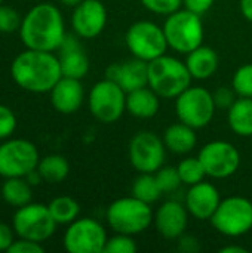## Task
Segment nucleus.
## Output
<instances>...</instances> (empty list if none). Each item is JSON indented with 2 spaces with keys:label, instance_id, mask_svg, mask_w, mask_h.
Segmentation results:
<instances>
[{
  "label": "nucleus",
  "instance_id": "1",
  "mask_svg": "<svg viewBox=\"0 0 252 253\" xmlns=\"http://www.w3.org/2000/svg\"><path fill=\"white\" fill-rule=\"evenodd\" d=\"M62 12L52 3H37L24 16L19 36L27 49L55 52L65 37Z\"/></svg>",
  "mask_w": 252,
  "mask_h": 253
},
{
  "label": "nucleus",
  "instance_id": "2",
  "mask_svg": "<svg viewBox=\"0 0 252 253\" xmlns=\"http://www.w3.org/2000/svg\"><path fill=\"white\" fill-rule=\"evenodd\" d=\"M13 82L31 93H49L62 77L59 58L53 52L25 49L10 64Z\"/></svg>",
  "mask_w": 252,
  "mask_h": 253
},
{
  "label": "nucleus",
  "instance_id": "3",
  "mask_svg": "<svg viewBox=\"0 0 252 253\" xmlns=\"http://www.w3.org/2000/svg\"><path fill=\"white\" fill-rule=\"evenodd\" d=\"M192 74L186 61H180L168 53L149 62V86L163 99H175L189 86Z\"/></svg>",
  "mask_w": 252,
  "mask_h": 253
},
{
  "label": "nucleus",
  "instance_id": "4",
  "mask_svg": "<svg viewBox=\"0 0 252 253\" xmlns=\"http://www.w3.org/2000/svg\"><path fill=\"white\" fill-rule=\"evenodd\" d=\"M154 212L151 205L134 197H120L111 202L105 212L108 227L114 233L137 236L146 231L153 224Z\"/></svg>",
  "mask_w": 252,
  "mask_h": 253
},
{
  "label": "nucleus",
  "instance_id": "5",
  "mask_svg": "<svg viewBox=\"0 0 252 253\" xmlns=\"http://www.w3.org/2000/svg\"><path fill=\"white\" fill-rule=\"evenodd\" d=\"M162 27L169 49L178 53L187 55L203 44L205 28L202 16L186 7L168 15Z\"/></svg>",
  "mask_w": 252,
  "mask_h": 253
},
{
  "label": "nucleus",
  "instance_id": "6",
  "mask_svg": "<svg viewBox=\"0 0 252 253\" xmlns=\"http://www.w3.org/2000/svg\"><path fill=\"white\" fill-rule=\"evenodd\" d=\"M209 221L221 236L230 239L242 237L252 230V202L242 196L221 199Z\"/></svg>",
  "mask_w": 252,
  "mask_h": 253
},
{
  "label": "nucleus",
  "instance_id": "7",
  "mask_svg": "<svg viewBox=\"0 0 252 253\" xmlns=\"http://www.w3.org/2000/svg\"><path fill=\"white\" fill-rule=\"evenodd\" d=\"M125 44L132 56L150 62L169 49L163 27L153 21H137L125 33Z\"/></svg>",
  "mask_w": 252,
  "mask_h": 253
},
{
  "label": "nucleus",
  "instance_id": "8",
  "mask_svg": "<svg viewBox=\"0 0 252 253\" xmlns=\"http://www.w3.org/2000/svg\"><path fill=\"white\" fill-rule=\"evenodd\" d=\"M88 107L98 122L116 123L126 111V92L110 79L100 80L89 90Z\"/></svg>",
  "mask_w": 252,
  "mask_h": 253
},
{
  "label": "nucleus",
  "instance_id": "9",
  "mask_svg": "<svg viewBox=\"0 0 252 253\" xmlns=\"http://www.w3.org/2000/svg\"><path fill=\"white\" fill-rule=\"evenodd\" d=\"M212 92L202 86H189L175 98V114L180 122L193 129L206 127L215 116Z\"/></svg>",
  "mask_w": 252,
  "mask_h": 253
},
{
  "label": "nucleus",
  "instance_id": "10",
  "mask_svg": "<svg viewBox=\"0 0 252 253\" xmlns=\"http://www.w3.org/2000/svg\"><path fill=\"white\" fill-rule=\"evenodd\" d=\"M56 225L48 205L33 202L18 208L12 218V228L18 237L39 243L49 240L53 236Z\"/></svg>",
  "mask_w": 252,
  "mask_h": 253
},
{
  "label": "nucleus",
  "instance_id": "11",
  "mask_svg": "<svg viewBox=\"0 0 252 253\" xmlns=\"http://www.w3.org/2000/svg\"><path fill=\"white\" fill-rule=\"evenodd\" d=\"M40 156L37 147L21 138H7L0 144V176L18 178L25 176L37 169Z\"/></svg>",
  "mask_w": 252,
  "mask_h": 253
},
{
  "label": "nucleus",
  "instance_id": "12",
  "mask_svg": "<svg viewBox=\"0 0 252 253\" xmlns=\"http://www.w3.org/2000/svg\"><path fill=\"white\" fill-rule=\"evenodd\" d=\"M166 151L160 136L151 130H140L129 141L128 159L138 173H154L163 166Z\"/></svg>",
  "mask_w": 252,
  "mask_h": 253
},
{
  "label": "nucleus",
  "instance_id": "13",
  "mask_svg": "<svg viewBox=\"0 0 252 253\" xmlns=\"http://www.w3.org/2000/svg\"><path fill=\"white\" fill-rule=\"evenodd\" d=\"M107 240V231L100 221L77 218L67 225L62 245L70 253H104Z\"/></svg>",
  "mask_w": 252,
  "mask_h": 253
},
{
  "label": "nucleus",
  "instance_id": "14",
  "mask_svg": "<svg viewBox=\"0 0 252 253\" xmlns=\"http://www.w3.org/2000/svg\"><path fill=\"white\" fill-rule=\"evenodd\" d=\"M206 176L214 179H226L233 176L241 166V153L229 141L217 139L205 144L199 154Z\"/></svg>",
  "mask_w": 252,
  "mask_h": 253
},
{
  "label": "nucleus",
  "instance_id": "15",
  "mask_svg": "<svg viewBox=\"0 0 252 253\" xmlns=\"http://www.w3.org/2000/svg\"><path fill=\"white\" fill-rule=\"evenodd\" d=\"M107 19V7L101 0H83L73 7L71 27L80 39H95L104 31Z\"/></svg>",
  "mask_w": 252,
  "mask_h": 253
},
{
  "label": "nucleus",
  "instance_id": "16",
  "mask_svg": "<svg viewBox=\"0 0 252 253\" xmlns=\"http://www.w3.org/2000/svg\"><path fill=\"white\" fill-rule=\"evenodd\" d=\"M189 211L184 203L177 200H168L162 203L154 212L153 224L157 233L166 240L180 239L189 225Z\"/></svg>",
  "mask_w": 252,
  "mask_h": 253
},
{
  "label": "nucleus",
  "instance_id": "17",
  "mask_svg": "<svg viewBox=\"0 0 252 253\" xmlns=\"http://www.w3.org/2000/svg\"><path fill=\"white\" fill-rule=\"evenodd\" d=\"M220 202L221 196L218 188L214 184L205 181L190 185L184 197V205L190 216L198 221H209L215 213Z\"/></svg>",
  "mask_w": 252,
  "mask_h": 253
},
{
  "label": "nucleus",
  "instance_id": "18",
  "mask_svg": "<svg viewBox=\"0 0 252 253\" xmlns=\"http://www.w3.org/2000/svg\"><path fill=\"white\" fill-rule=\"evenodd\" d=\"M79 39L80 37L77 34H65L61 46L58 47V58L61 74L64 77L82 80L88 76L91 62Z\"/></svg>",
  "mask_w": 252,
  "mask_h": 253
},
{
  "label": "nucleus",
  "instance_id": "19",
  "mask_svg": "<svg viewBox=\"0 0 252 253\" xmlns=\"http://www.w3.org/2000/svg\"><path fill=\"white\" fill-rule=\"evenodd\" d=\"M105 79L116 82L126 93L149 86V62L132 56L123 62H114L105 70Z\"/></svg>",
  "mask_w": 252,
  "mask_h": 253
},
{
  "label": "nucleus",
  "instance_id": "20",
  "mask_svg": "<svg viewBox=\"0 0 252 253\" xmlns=\"http://www.w3.org/2000/svg\"><path fill=\"white\" fill-rule=\"evenodd\" d=\"M52 107L61 114H74L80 110L85 101V89L82 80L61 77L49 92Z\"/></svg>",
  "mask_w": 252,
  "mask_h": 253
},
{
  "label": "nucleus",
  "instance_id": "21",
  "mask_svg": "<svg viewBox=\"0 0 252 253\" xmlns=\"http://www.w3.org/2000/svg\"><path fill=\"white\" fill-rule=\"evenodd\" d=\"M160 108V96L150 87L144 86L126 93V111L141 120L153 119Z\"/></svg>",
  "mask_w": 252,
  "mask_h": 253
},
{
  "label": "nucleus",
  "instance_id": "22",
  "mask_svg": "<svg viewBox=\"0 0 252 253\" xmlns=\"http://www.w3.org/2000/svg\"><path fill=\"white\" fill-rule=\"evenodd\" d=\"M186 65L193 79L208 80L217 73L220 67V58L215 49H212L211 46L201 44L199 47L187 53Z\"/></svg>",
  "mask_w": 252,
  "mask_h": 253
},
{
  "label": "nucleus",
  "instance_id": "23",
  "mask_svg": "<svg viewBox=\"0 0 252 253\" xmlns=\"http://www.w3.org/2000/svg\"><path fill=\"white\" fill-rule=\"evenodd\" d=\"M162 139L166 150L178 156H186L192 153L198 144L196 129L183 122L168 126L163 132Z\"/></svg>",
  "mask_w": 252,
  "mask_h": 253
},
{
  "label": "nucleus",
  "instance_id": "24",
  "mask_svg": "<svg viewBox=\"0 0 252 253\" xmlns=\"http://www.w3.org/2000/svg\"><path fill=\"white\" fill-rule=\"evenodd\" d=\"M227 123L233 133L250 138L252 136V98H238L227 110Z\"/></svg>",
  "mask_w": 252,
  "mask_h": 253
},
{
  "label": "nucleus",
  "instance_id": "25",
  "mask_svg": "<svg viewBox=\"0 0 252 253\" xmlns=\"http://www.w3.org/2000/svg\"><path fill=\"white\" fill-rule=\"evenodd\" d=\"M0 191H1V200L15 209L22 208L31 203L33 200V187L27 182L24 176L4 178Z\"/></svg>",
  "mask_w": 252,
  "mask_h": 253
},
{
  "label": "nucleus",
  "instance_id": "26",
  "mask_svg": "<svg viewBox=\"0 0 252 253\" xmlns=\"http://www.w3.org/2000/svg\"><path fill=\"white\" fill-rule=\"evenodd\" d=\"M37 170L45 182L59 184L70 173V165L67 159L61 154H49L39 160Z\"/></svg>",
  "mask_w": 252,
  "mask_h": 253
},
{
  "label": "nucleus",
  "instance_id": "27",
  "mask_svg": "<svg viewBox=\"0 0 252 253\" xmlns=\"http://www.w3.org/2000/svg\"><path fill=\"white\" fill-rule=\"evenodd\" d=\"M48 208L58 225H68L80 215V205L70 196H58L52 199Z\"/></svg>",
  "mask_w": 252,
  "mask_h": 253
},
{
  "label": "nucleus",
  "instance_id": "28",
  "mask_svg": "<svg viewBox=\"0 0 252 253\" xmlns=\"http://www.w3.org/2000/svg\"><path fill=\"white\" fill-rule=\"evenodd\" d=\"M132 196L149 205L156 203L163 194L157 185L154 173H140L132 184Z\"/></svg>",
  "mask_w": 252,
  "mask_h": 253
},
{
  "label": "nucleus",
  "instance_id": "29",
  "mask_svg": "<svg viewBox=\"0 0 252 253\" xmlns=\"http://www.w3.org/2000/svg\"><path fill=\"white\" fill-rule=\"evenodd\" d=\"M177 170L180 173L181 182L184 185H189V187L203 181L205 176H206V172H205L203 165L199 160V157H186V159H183L177 165Z\"/></svg>",
  "mask_w": 252,
  "mask_h": 253
},
{
  "label": "nucleus",
  "instance_id": "30",
  "mask_svg": "<svg viewBox=\"0 0 252 253\" xmlns=\"http://www.w3.org/2000/svg\"><path fill=\"white\" fill-rule=\"evenodd\" d=\"M232 87L239 98H252V64H244L235 71Z\"/></svg>",
  "mask_w": 252,
  "mask_h": 253
},
{
  "label": "nucleus",
  "instance_id": "31",
  "mask_svg": "<svg viewBox=\"0 0 252 253\" xmlns=\"http://www.w3.org/2000/svg\"><path fill=\"white\" fill-rule=\"evenodd\" d=\"M157 185L162 191V194H171L174 191H177L180 188L181 178L180 173L177 170V166H162L157 172H154Z\"/></svg>",
  "mask_w": 252,
  "mask_h": 253
},
{
  "label": "nucleus",
  "instance_id": "32",
  "mask_svg": "<svg viewBox=\"0 0 252 253\" xmlns=\"http://www.w3.org/2000/svg\"><path fill=\"white\" fill-rule=\"evenodd\" d=\"M138 251V245L134 236L114 233L113 237H108L104 253H135Z\"/></svg>",
  "mask_w": 252,
  "mask_h": 253
},
{
  "label": "nucleus",
  "instance_id": "33",
  "mask_svg": "<svg viewBox=\"0 0 252 253\" xmlns=\"http://www.w3.org/2000/svg\"><path fill=\"white\" fill-rule=\"evenodd\" d=\"M21 22H22V16L16 9L6 4H0V33L10 34L19 31Z\"/></svg>",
  "mask_w": 252,
  "mask_h": 253
},
{
  "label": "nucleus",
  "instance_id": "34",
  "mask_svg": "<svg viewBox=\"0 0 252 253\" xmlns=\"http://www.w3.org/2000/svg\"><path fill=\"white\" fill-rule=\"evenodd\" d=\"M141 4L151 13L168 16L183 7V0H140Z\"/></svg>",
  "mask_w": 252,
  "mask_h": 253
},
{
  "label": "nucleus",
  "instance_id": "35",
  "mask_svg": "<svg viewBox=\"0 0 252 253\" xmlns=\"http://www.w3.org/2000/svg\"><path fill=\"white\" fill-rule=\"evenodd\" d=\"M16 116L15 113L7 107L0 104V141H4L13 135L16 130Z\"/></svg>",
  "mask_w": 252,
  "mask_h": 253
},
{
  "label": "nucleus",
  "instance_id": "36",
  "mask_svg": "<svg viewBox=\"0 0 252 253\" xmlns=\"http://www.w3.org/2000/svg\"><path fill=\"white\" fill-rule=\"evenodd\" d=\"M212 98L215 102V107L220 110H229L235 101L239 98L235 92V89L232 86H220L218 89H215L212 92Z\"/></svg>",
  "mask_w": 252,
  "mask_h": 253
},
{
  "label": "nucleus",
  "instance_id": "37",
  "mask_svg": "<svg viewBox=\"0 0 252 253\" xmlns=\"http://www.w3.org/2000/svg\"><path fill=\"white\" fill-rule=\"evenodd\" d=\"M9 253H43L45 248L42 243L39 242H33L28 239H21L18 237V240H15L10 248L7 249Z\"/></svg>",
  "mask_w": 252,
  "mask_h": 253
},
{
  "label": "nucleus",
  "instance_id": "38",
  "mask_svg": "<svg viewBox=\"0 0 252 253\" xmlns=\"http://www.w3.org/2000/svg\"><path fill=\"white\" fill-rule=\"evenodd\" d=\"M215 0H183V7L203 16L214 6Z\"/></svg>",
  "mask_w": 252,
  "mask_h": 253
},
{
  "label": "nucleus",
  "instance_id": "39",
  "mask_svg": "<svg viewBox=\"0 0 252 253\" xmlns=\"http://www.w3.org/2000/svg\"><path fill=\"white\" fill-rule=\"evenodd\" d=\"M178 242V249L184 253H196L201 251V245L199 240L195 236H189V234H183L180 239H177Z\"/></svg>",
  "mask_w": 252,
  "mask_h": 253
},
{
  "label": "nucleus",
  "instance_id": "40",
  "mask_svg": "<svg viewBox=\"0 0 252 253\" xmlns=\"http://www.w3.org/2000/svg\"><path fill=\"white\" fill-rule=\"evenodd\" d=\"M15 231L4 222H0V252H7L10 245L15 242Z\"/></svg>",
  "mask_w": 252,
  "mask_h": 253
},
{
  "label": "nucleus",
  "instance_id": "41",
  "mask_svg": "<svg viewBox=\"0 0 252 253\" xmlns=\"http://www.w3.org/2000/svg\"><path fill=\"white\" fill-rule=\"evenodd\" d=\"M239 9L242 16L252 22V0H239Z\"/></svg>",
  "mask_w": 252,
  "mask_h": 253
},
{
  "label": "nucleus",
  "instance_id": "42",
  "mask_svg": "<svg viewBox=\"0 0 252 253\" xmlns=\"http://www.w3.org/2000/svg\"><path fill=\"white\" fill-rule=\"evenodd\" d=\"M24 178L27 179V182H28L31 187H36V185H39V184L43 181V178H42V175L39 173V170H37V169L31 170V172H30V173H27Z\"/></svg>",
  "mask_w": 252,
  "mask_h": 253
},
{
  "label": "nucleus",
  "instance_id": "43",
  "mask_svg": "<svg viewBox=\"0 0 252 253\" xmlns=\"http://www.w3.org/2000/svg\"><path fill=\"white\" fill-rule=\"evenodd\" d=\"M220 252L221 253H247L248 251H247L245 248L239 246V245H227V246L221 248V249H220Z\"/></svg>",
  "mask_w": 252,
  "mask_h": 253
},
{
  "label": "nucleus",
  "instance_id": "44",
  "mask_svg": "<svg viewBox=\"0 0 252 253\" xmlns=\"http://www.w3.org/2000/svg\"><path fill=\"white\" fill-rule=\"evenodd\" d=\"M64 6H68V7H76L79 3H82L83 0H59Z\"/></svg>",
  "mask_w": 252,
  "mask_h": 253
},
{
  "label": "nucleus",
  "instance_id": "45",
  "mask_svg": "<svg viewBox=\"0 0 252 253\" xmlns=\"http://www.w3.org/2000/svg\"><path fill=\"white\" fill-rule=\"evenodd\" d=\"M0 4H3V0H0Z\"/></svg>",
  "mask_w": 252,
  "mask_h": 253
},
{
  "label": "nucleus",
  "instance_id": "46",
  "mask_svg": "<svg viewBox=\"0 0 252 253\" xmlns=\"http://www.w3.org/2000/svg\"><path fill=\"white\" fill-rule=\"evenodd\" d=\"M0 199H1V191H0Z\"/></svg>",
  "mask_w": 252,
  "mask_h": 253
}]
</instances>
